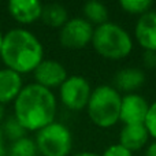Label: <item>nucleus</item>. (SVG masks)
<instances>
[{"label":"nucleus","instance_id":"nucleus-1","mask_svg":"<svg viewBox=\"0 0 156 156\" xmlns=\"http://www.w3.org/2000/svg\"><path fill=\"white\" fill-rule=\"evenodd\" d=\"M58 100L54 92L38 83L23 86L14 100V116L26 132H36L55 122Z\"/></svg>","mask_w":156,"mask_h":156},{"label":"nucleus","instance_id":"nucleus-2","mask_svg":"<svg viewBox=\"0 0 156 156\" xmlns=\"http://www.w3.org/2000/svg\"><path fill=\"white\" fill-rule=\"evenodd\" d=\"M0 58L5 67L22 76L34 71L44 60V48L30 30L14 27L3 37Z\"/></svg>","mask_w":156,"mask_h":156},{"label":"nucleus","instance_id":"nucleus-3","mask_svg":"<svg viewBox=\"0 0 156 156\" xmlns=\"http://www.w3.org/2000/svg\"><path fill=\"white\" fill-rule=\"evenodd\" d=\"M90 44L100 56L108 60L125 59L133 51L132 36L114 22H105L94 27Z\"/></svg>","mask_w":156,"mask_h":156},{"label":"nucleus","instance_id":"nucleus-4","mask_svg":"<svg viewBox=\"0 0 156 156\" xmlns=\"http://www.w3.org/2000/svg\"><path fill=\"white\" fill-rule=\"evenodd\" d=\"M121 103V93L112 85H99L92 89L86 112L93 125L108 129L119 122Z\"/></svg>","mask_w":156,"mask_h":156},{"label":"nucleus","instance_id":"nucleus-5","mask_svg":"<svg viewBox=\"0 0 156 156\" xmlns=\"http://www.w3.org/2000/svg\"><path fill=\"white\" fill-rule=\"evenodd\" d=\"M34 143L43 156H69L73 148V134L66 125L55 121L38 130Z\"/></svg>","mask_w":156,"mask_h":156},{"label":"nucleus","instance_id":"nucleus-6","mask_svg":"<svg viewBox=\"0 0 156 156\" xmlns=\"http://www.w3.org/2000/svg\"><path fill=\"white\" fill-rule=\"evenodd\" d=\"M90 94V83L81 76H69L59 88L60 101L71 111H81L86 108Z\"/></svg>","mask_w":156,"mask_h":156},{"label":"nucleus","instance_id":"nucleus-7","mask_svg":"<svg viewBox=\"0 0 156 156\" xmlns=\"http://www.w3.org/2000/svg\"><path fill=\"white\" fill-rule=\"evenodd\" d=\"M94 27L86 19L70 18L59 32V43L69 49H82L92 43Z\"/></svg>","mask_w":156,"mask_h":156},{"label":"nucleus","instance_id":"nucleus-8","mask_svg":"<svg viewBox=\"0 0 156 156\" xmlns=\"http://www.w3.org/2000/svg\"><path fill=\"white\" fill-rule=\"evenodd\" d=\"M149 103L138 93H127L122 96L119 122L123 125H144L149 110Z\"/></svg>","mask_w":156,"mask_h":156},{"label":"nucleus","instance_id":"nucleus-9","mask_svg":"<svg viewBox=\"0 0 156 156\" xmlns=\"http://www.w3.org/2000/svg\"><path fill=\"white\" fill-rule=\"evenodd\" d=\"M36 83L52 90L54 88H60L63 82L67 80V70L58 60L44 59L33 71Z\"/></svg>","mask_w":156,"mask_h":156},{"label":"nucleus","instance_id":"nucleus-10","mask_svg":"<svg viewBox=\"0 0 156 156\" xmlns=\"http://www.w3.org/2000/svg\"><path fill=\"white\" fill-rule=\"evenodd\" d=\"M134 34L144 51H156V11L151 10L138 18Z\"/></svg>","mask_w":156,"mask_h":156},{"label":"nucleus","instance_id":"nucleus-11","mask_svg":"<svg viewBox=\"0 0 156 156\" xmlns=\"http://www.w3.org/2000/svg\"><path fill=\"white\" fill-rule=\"evenodd\" d=\"M7 8L11 16L22 25H30L41 19L43 12V4L37 0H11Z\"/></svg>","mask_w":156,"mask_h":156},{"label":"nucleus","instance_id":"nucleus-12","mask_svg":"<svg viewBox=\"0 0 156 156\" xmlns=\"http://www.w3.org/2000/svg\"><path fill=\"white\" fill-rule=\"evenodd\" d=\"M149 133L145 125H123L119 133V144L130 152L140 151L147 145Z\"/></svg>","mask_w":156,"mask_h":156},{"label":"nucleus","instance_id":"nucleus-13","mask_svg":"<svg viewBox=\"0 0 156 156\" xmlns=\"http://www.w3.org/2000/svg\"><path fill=\"white\" fill-rule=\"evenodd\" d=\"M145 82V74L143 70L136 67L121 69L114 76V88L118 92L125 93H136L137 89H140Z\"/></svg>","mask_w":156,"mask_h":156},{"label":"nucleus","instance_id":"nucleus-14","mask_svg":"<svg viewBox=\"0 0 156 156\" xmlns=\"http://www.w3.org/2000/svg\"><path fill=\"white\" fill-rule=\"evenodd\" d=\"M23 88L21 74L4 67L0 69V104H7L16 99Z\"/></svg>","mask_w":156,"mask_h":156},{"label":"nucleus","instance_id":"nucleus-15","mask_svg":"<svg viewBox=\"0 0 156 156\" xmlns=\"http://www.w3.org/2000/svg\"><path fill=\"white\" fill-rule=\"evenodd\" d=\"M41 19L49 27H62L69 21V12L65 5L59 3H49L43 5Z\"/></svg>","mask_w":156,"mask_h":156},{"label":"nucleus","instance_id":"nucleus-16","mask_svg":"<svg viewBox=\"0 0 156 156\" xmlns=\"http://www.w3.org/2000/svg\"><path fill=\"white\" fill-rule=\"evenodd\" d=\"M83 19L89 22L93 26H100V25L108 22V8L105 4L97 2V0H90L83 4Z\"/></svg>","mask_w":156,"mask_h":156},{"label":"nucleus","instance_id":"nucleus-17","mask_svg":"<svg viewBox=\"0 0 156 156\" xmlns=\"http://www.w3.org/2000/svg\"><path fill=\"white\" fill-rule=\"evenodd\" d=\"M37 154L38 151L34 140L26 136L11 143L7 151V156H37Z\"/></svg>","mask_w":156,"mask_h":156},{"label":"nucleus","instance_id":"nucleus-18","mask_svg":"<svg viewBox=\"0 0 156 156\" xmlns=\"http://www.w3.org/2000/svg\"><path fill=\"white\" fill-rule=\"evenodd\" d=\"M0 127H2L4 140H10L11 143H14V141H16V140H19V138L26 136V130L19 125V122L16 121L14 115L5 118Z\"/></svg>","mask_w":156,"mask_h":156},{"label":"nucleus","instance_id":"nucleus-19","mask_svg":"<svg viewBox=\"0 0 156 156\" xmlns=\"http://www.w3.org/2000/svg\"><path fill=\"white\" fill-rule=\"evenodd\" d=\"M121 8L127 14L132 15H144L145 12L151 11L154 3L151 0H121Z\"/></svg>","mask_w":156,"mask_h":156},{"label":"nucleus","instance_id":"nucleus-20","mask_svg":"<svg viewBox=\"0 0 156 156\" xmlns=\"http://www.w3.org/2000/svg\"><path fill=\"white\" fill-rule=\"evenodd\" d=\"M147 130L149 133V137L155 138L156 141V101H154L151 105H149L148 114H147V119L144 122Z\"/></svg>","mask_w":156,"mask_h":156},{"label":"nucleus","instance_id":"nucleus-21","mask_svg":"<svg viewBox=\"0 0 156 156\" xmlns=\"http://www.w3.org/2000/svg\"><path fill=\"white\" fill-rule=\"evenodd\" d=\"M101 156H133V152H130L129 149H126L125 147H122L121 144H112L110 145Z\"/></svg>","mask_w":156,"mask_h":156},{"label":"nucleus","instance_id":"nucleus-22","mask_svg":"<svg viewBox=\"0 0 156 156\" xmlns=\"http://www.w3.org/2000/svg\"><path fill=\"white\" fill-rule=\"evenodd\" d=\"M143 63L147 69H156V51H144Z\"/></svg>","mask_w":156,"mask_h":156},{"label":"nucleus","instance_id":"nucleus-23","mask_svg":"<svg viewBox=\"0 0 156 156\" xmlns=\"http://www.w3.org/2000/svg\"><path fill=\"white\" fill-rule=\"evenodd\" d=\"M144 156H156V141H154L152 144H149Z\"/></svg>","mask_w":156,"mask_h":156},{"label":"nucleus","instance_id":"nucleus-24","mask_svg":"<svg viewBox=\"0 0 156 156\" xmlns=\"http://www.w3.org/2000/svg\"><path fill=\"white\" fill-rule=\"evenodd\" d=\"M74 156H100L97 154H94V152H78V154H76Z\"/></svg>","mask_w":156,"mask_h":156},{"label":"nucleus","instance_id":"nucleus-25","mask_svg":"<svg viewBox=\"0 0 156 156\" xmlns=\"http://www.w3.org/2000/svg\"><path fill=\"white\" fill-rule=\"evenodd\" d=\"M0 156H7V149L4 147V143H0Z\"/></svg>","mask_w":156,"mask_h":156},{"label":"nucleus","instance_id":"nucleus-26","mask_svg":"<svg viewBox=\"0 0 156 156\" xmlns=\"http://www.w3.org/2000/svg\"><path fill=\"white\" fill-rule=\"evenodd\" d=\"M4 115H5V114H4V105L0 104V123H2V122L5 119V118H4Z\"/></svg>","mask_w":156,"mask_h":156},{"label":"nucleus","instance_id":"nucleus-27","mask_svg":"<svg viewBox=\"0 0 156 156\" xmlns=\"http://www.w3.org/2000/svg\"><path fill=\"white\" fill-rule=\"evenodd\" d=\"M3 37H4V34H3L2 30H0V51H2V45H3Z\"/></svg>","mask_w":156,"mask_h":156},{"label":"nucleus","instance_id":"nucleus-28","mask_svg":"<svg viewBox=\"0 0 156 156\" xmlns=\"http://www.w3.org/2000/svg\"><path fill=\"white\" fill-rule=\"evenodd\" d=\"M0 143H4V136H3V132H2V127H0Z\"/></svg>","mask_w":156,"mask_h":156}]
</instances>
